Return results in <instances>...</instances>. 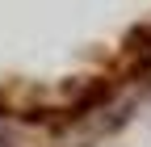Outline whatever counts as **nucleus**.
<instances>
[{
	"label": "nucleus",
	"instance_id": "nucleus-1",
	"mask_svg": "<svg viewBox=\"0 0 151 147\" xmlns=\"http://www.w3.org/2000/svg\"><path fill=\"white\" fill-rule=\"evenodd\" d=\"M0 147H9V143H0Z\"/></svg>",
	"mask_w": 151,
	"mask_h": 147
}]
</instances>
